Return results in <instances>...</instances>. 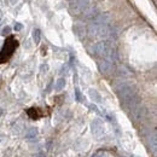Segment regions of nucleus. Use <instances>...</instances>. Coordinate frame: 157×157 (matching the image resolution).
Here are the masks:
<instances>
[{
    "label": "nucleus",
    "instance_id": "obj_1",
    "mask_svg": "<svg viewBox=\"0 0 157 157\" xmlns=\"http://www.w3.org/2000/svg\"><path fill=\"white\" fill-rule=\"evenodd\" d=\"M116 91H117V94L121 101L123 104L128 105L131 109L134 108L138 104H140V98L138 96L134 86L131 82H122L120 86L116 87Z\"/></svg>",
    "mask_w": 157,
    "mask_h": 157
},
{
    "label": "nucleus",
    "instance_id": "obj_2",
    "mask_svg": "<svg viewBox=\"0 0 157 157\" xmlns=\"http://www.w3.org/2000/svg\"><path fill=\"white\" fill-rule=\"evenodd\" d=\"M87 34L91 38H100V39H108V38L115 36L113 33V29L106 24H94V23H92L88 27Z\"/></svg>",
    "mask_w": 157,
    "mask_h": 157
},
{
    "label": "nucleus",
    "instance_id": "obj_3",
    "mask_svg": "<svg viewBox=\"0 0 157 157\" xmlns=\"http://www.w3.org/2000/svg\"><path fill=\"white\" fill-rule=\"evenodd\" d=\"M17 46H18L17 40H15L13 36H9L4 44V47L0 51V63H4L11 58V56L13 55Z\"/></svg>",
    "mask_w": 157,
    "mask_h": 157
},
{
    "label": "nucleus",
    "instance_id": "obj_4",
    "mask_svg": "<svg viewBox=\"0 0 157 157\" xmlns=\"http://www.w3.org/2000/svg\"><path fill=\"white\" fill-rule=\"evenodd\" d=\"M92 6V0H74L69 5V11L73 15H80Z\"/></svg>",
    "mask_w": 157,
    "mask_h": 157
},
{
    "label": "nucleus",
    "instance_id": "obj_5",
    "mask_svg": "<svg viewBox=\"0 0 157 157\" xmlns=\"http://www.w3.org/2000/svg\"><path fill=\"white\" fill-rule=\"evenodd\" d=\"M91 131H92V134L96 136V137H100L103 133H104V123L101 120L96 118L92 121L91 123Z\"/></svg>",
    "mask_w": 157,
    "mask_h": 157
},
{
    "label": "nucleus",
    "instance_id": "obj_6",
    "mask_svg": "<svg viewBox=\"0 0 157 157\" xmlns=\"http://www.w3.org/2000/svg\"><path fill=\"white\" fill-rule=\"evenodd\" d=\"M132 114H133V116L137 121H140L146 116V109L141 104H138L134 108H132Z\"/></svg>",
    "mask_w": 157,
    "mask_h": 157
},
{
    "label": "nucleus",
    "instance_id": "obj_7",
    "mask_svg": "<svg viewBox=\"0 0 157 157\" xmlns=\"http://www.w3.org/2000/svg\"><path fill=\"white\" fill-rule=\"evenodd\" d=\"M98 68L99 70H100V73H103V74H110L111 70H113V63L109 62V60H106V59H103L101 62L98 63Z\"/></svg>",
    "mask_w": 157,
    "mask_h": 157
},
{
    "label": "nucleus",
    "instance_id": "obj_8",
    "mask_svg": "<svg viewBox=\"0 0 157 157\" xmlns=\"http://www.w3.org/2000/svg\"><path fill=\"white\" fill-rule=\"evenodd\" d=\"M73 30H74V34H75L78 38H80V39H82V38L86 35V33H87V30H86L85 25H83V24H81V23H76V24H74Z\"/></svg>",
    "mask_w": 157,
    "mask_h": 157
},
{
    "label": "nucleus",
    "instance_id": "obj_9",
    "mask_svg": "<svg viewBox=\"0 0 157 157\" xmlns=\"http://www.w3.org/2000/svg\"><path fill=\"white\" fill-rule=\"evenodd\" d=\"M88 96H90V98L92 99L94 103H101V101H103L101 96L99 94V92L96 91V90H93V88H91V90L88 91Z\"/></svg>",
    "mask_w": 157,
    "mask_h": 157
},
{
    "label": "nucleus",
    "instance_id": "obj_10",
    "mask_svg": "<svg viewBox=\"0 0 157 157\" xmlns=\"http://www.w3.org/2000/svg\"><path fill=\"white\" fill-rule=\"evenodd\" d=\"M36 136H38V128H35V127H32V128H29V129L25 132V138L29 139V140L35 139Z\"/></svg>",
    "mask_w": 157,
    "mask_h": 157
},
{
    "label": "nucleus",
    "instance_id": "obj_11",
    "mask_svg": "<svg viewBox=\"0 0 157 157\" xmlns=\"http://www.w3.org/2000/svg\"><path fill=\"white\" fill-rule=\"evenodd\" d=\"M64 87H65V78H58L57 81H56V83H55V90L59 92V91H62V90H64Z\"/></svg>",
    "mask_w": 157,
    "mask_h": 157
},
{
    "label": "nucleus",
    "instance_id": "obj_12",
    "mask_svg": "<svg viewBox=\"0 0 157 157\" xmlns=\"http://www.w3.org/2000/svg\"><path fill=\"white\" fill-rule=\"evenodd\" d=\"M150 147H151V150H152V152L154 154H156L157 151V138H156V133H154L152 134V137H150Z\"/></svg>",
    "mask_w": 157,
    "mask_h": 157
},
{
    "label": "nucleus",
    "instance_id": "obj_13",
    "mask_svg": "<svg viewBox=\"0 0 157 157\" xmlns=\"http://www.w3.org/2000/svg\"><path fill=\"white\" fill-rule=\"evenodd\" d=\"M33 40L35 42V45H39L40 40H41V32L39 29H34L33 30Z\"/></svg>",
    "mask_w": 157,
    "mask_h": 157
},
{
    "label": "nucleus",
    "instance_id": "obj_14",
    "mask_svg": "<svg viewBox=\"0 0 157 157\" xmlns=\"http://www.w3.org/2000/svg\"><path fill=\"white\" fill-rule=\"evenodd\" d=\"M40 71L44 74V73H47L48 71V64H42L41 68H40Z\"/></svg>",
    "mask_w": 157,
    "mask_h": 157
},
{
    "label": "nucleus",
    "instance_id": "obj_15",
    "mask_svg": "<svg viewBox=\"0 0 157 157\" xmlns=\"http://www.w3.org/2000/svg\"><path fill=\"white\" fill-rule=\"evenodd\" d=\"M104 156H106V154L104 152V151H101V150H99V151H97L94 155L92 157H104Z\"/></svg>",
    "mask_w": 157,
    "mask_h": 157
},
{
    "label": "nucleus",
    "instance_id": "obj_16",
    "mask_svg": "<svg viewBox=\"0 0 157 157\" xmlns=\"http://www.w3.org/2000/svg\"><path fill=\"white\" fill-rule=\"evenodd\" d=\"M13 29H15L16 32H21V30L23 29V24H22V23H16V24H15V28H13Z\"/></svg>",
    "mask_w": 157,
    "mask_h": 157
},
{
    "label": "nucleus",
    "instance_id": "obj_17",
    "mask_svg": "<svg viewBox=\"0 0 157 157\" xmlns=\"http://www.w3.org/2000/svg\"><path fill=\"white\" fill-rule=\"evenodd\" d=\"M10 32H11V28H10V27H5V28L2 29V34H4V35L10 34Z\"/></svg>",
    "mask_w": 157,
    "mask_h": 157
},
{
    "label": "nucleus",
    "instance_id": "obj_18",
    "mask_svg": "<svg viewBox=\"0 0 157 157\" xmlns=\"http://www.w3.org/2000/svg\"><path fill=\"white\" fill-rule=\"evenodd\" d=\"M76 99L80 100V91L78 90H76Z\"/></svg>",
    "mask_w": 157,
    "mask_h": 157
},
{
    "label": "nucleus",
    "instance_id": "obj_19",
    "mask_svg": "<svg viewBox=\"0 0 157 157\" xmlns=\"http://www.w3.org/2000/svg\"><path fill=\"white\" fill-rule=\"evenodd\" d=\"M33 157H45L44 155H41V154H36V155H34Z\"/></svg>",
    "mask_w": 157,
    "mask_h": 157
},
{
    "label": "nucleus",
    "instance_id": "obj_20",
    "mask_svg": "<svg viewBox=\"0 0 157 157\" xmlns=\"http://www.w3.org/2000/svg\"><path fill=\"white\" fill-rule=\"evenodd\" d=\"M2 114H4V110H2V109H1V108H0V117H1V116H2Z\"/></svg>",
    "mask_w": 157,
    "mask_h": 157
},
{
    "label": "nucleus",
    "instance_id": "obj_21",
    "mask_svg": "<svg viewBox=\"0 0 157 157\" xmlns=\"http://www.w3.org/2000/svg\"><path fill=\"white\" fill-rule=\"evenodd\" d=\"M10 1H11L12 4H16V1H17V0H10Z\"/></svg>",
    "mask_w": 157,
    "mask_h": 157
},
{
    "label": "nucleus",
    "instance_id": "obj_22",
    "mask_svg": "<svg viewBox=\"0 0 157 157\" xmlns=\"http://www.w3.org/2000/svg\"><path fill=\"white\" fill-rule=\"evenodd\" d=\"M0 23H1V18H0Z\"/></svg>",
    "mask_w": 157,
    "mask_h": 157
}]
</instances>
